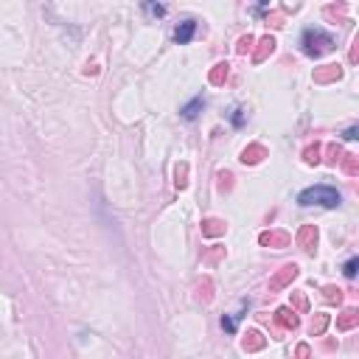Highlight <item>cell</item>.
<instances>
[{
    "label": "cell",
    "instance_id": "9",
    "mask_svg": "<svg viewBox=\"0 0 359 359\" xmlns=\"http://www.w3.org/2000/svg\"><path fill=\"white\" fill-rule=\"evenodd\" d=\"M343 138H345V140H354V138H356V127H348V129H345V135H343Z\"/></svg>",
    "mask_w": 359,
    "mask_h": 359
},
{
    "label": "cell",
    "instance_id": "8",
    "mask_svg": "<svg viewBox=\"0 0 359 359\" xmlns=\"http://www.w3.org/2000/svg\"><path fill=\"white\" fill-rule=\"evenodd\" d=\"M230 121H233V127H242V124H245V110H233Z\"/></svg>",
    "mask_w": 359,
    "mask_h": 359
},
{
    "label": "cell",
    "instance_id": "2",
    "mask_svg": "<svg viewBox=\"0 0 359 359\" xmlns=\"http://www.w3.org/2000/svg\"><path fill=\"white\" fill-rule=\"evenodd\" d=\"M301 48H304L306 56L317 59V56H323L328 51H334V37L328 32H323V28H306L304 37H301Z\"/></svg>",
    "mask_w": 359,
    "mask_h": 359
},
{
    "label": "cell",
    "instance_id": "7",
    "mask_svg": "<svg viewBox=\"0 0 359 359\" xmlns=\"http://www.w3.org/2000/svg\"><path fill=\"white\" fill-rule=\"evenodd\" d=\"M222 328H225V332H230V334H236V317H222Z\"/></svg>",
    "mask_w": 359,
    "mask_h": 359
},
{
    "label": "cell",
    "instance_id": "1",
    "mask_svg": "<svg viewBox=\"0 0 359 359\" xmlns=\"http://www.w3.org/2000/svg\"><path fill=\"white\" fill-rule=\"evenodd\" d=\"M297 205H304V208H340L343 205V194L332 186H309L304 188L301 194H297Z\"/></svg>",
    "mask_w": 359,
    "mask_h": 359
},
{
    "label": "cell",
    "instance_id": "3",
    "mask_svg": "<svg viewBox=\"0 0 359 359\" xmlns=\"http://www.w3.org/2000/svg\"><path fill=\"white\" fill-rule=\"evenodd\" d=\"M197 37V20H183L174 28V42L177 45H188Z\"/></svg>",
    "mask_w": 359,
    "mask_h": 359
},
{
    "label": "cell",
    "instance_id": "4",
    "mask_svg": "<svg viewBox=\"0 0 359 359\" xmlns=\"http://www.w3.org/2000/svg\"><path fill=\"white\" fill-rule=\"evenodd\" d=\"M202 110H205V99H202V96H194L188 104H183V110H180V115H183L186 121H194V118H197Z\"/></svg>",
    "mask_w": 359,
    "mask_h": 359
},
{
    "label": "cell",
    "instance_id": "5",
    "mask_svg": "<svg viewBox=\"0 0 359 359\" xmlns=\"http://www.w3.org/2000/svg\"><path fill=\"white\" fill-rule=\"evenodd\" d=\"M143 12H146V17H152V20L166 17V3H163V0H143Z\"/></svg>",
    "mask_w": 359,
    "mask_h": 359
},
{
    "label": "cell",
    "instance_id": "6",
    "mask_svg": "<svg viewBox=\"0 0 359 359\" xmlns=\"http://www.w3.org/2000/svg\"><path fill=\"white\" fill-rule=\"evenodd\" d=\"M356 267H359V261H356V258H348V261H345V267H343L345 278H356Z\"/></svg>",
    "mask_w": 359,
    "mask_h": 359
}]
</instances>
